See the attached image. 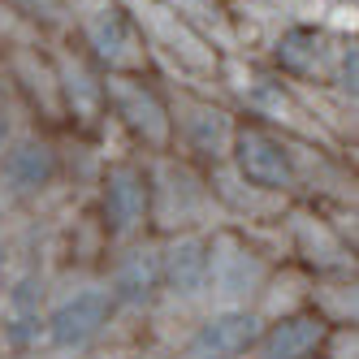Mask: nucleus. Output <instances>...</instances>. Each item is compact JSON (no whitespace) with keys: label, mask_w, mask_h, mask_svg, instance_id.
I'll use <instances>...</instances> for the list:
<instances>
[{"label":"nucleus","mask_w":359,"mask_h":359,"mask_svg":"<svg viewBox=\"0 0 359 359\" xmlns=\"http://www.w3.org/2000/svg\"><path fill=\"white\" fill-rule=\"evenodd\" d=\"M208 269H212V260H208V247L203 243H177L169 255H161V281H169L182 294H191L208 277Z\"/></svg>","instance_id":"nucleus-10"},{"label":"nucleus","mask_w":359,"mask_h":359,"mask_svg":"<svg viewBox=\"0 0 359 359\" xmlns=\"http://www.w3.org/2000/svg\"><path fill=\"white\" fill-rule=\"evenodd\" d=\"M104 95H109V104L126 117V126H130L135 135H143L156 147L169 139V113L143 83H135V79H104Z\"/></svg>","instance_id":"nucleus-6"},{"label":"nucleus","mask_w":359,"mask_h":359,"mask_svg":"<svg viewBox=\"0 0 359 359\" xmlns=\"http://www.w3.org/2000/svg\"><path fill=\"white\" fill-rule=\"evenodd\" d=\"M147 217V177L135 165H113L104 177V225L113 238H130Z\"/></svg>","instance_id":"nucleus-5"},{"label":"nucleus","mask_w":359,"mask_h":359,"mask_svg":"<svg viewBox=\"0 0 359 359\" xmlns=\"http://www.w3.org/2000/svg\"><path fill=\"white\" fill-rule=\"evenodd\" d=\"M5 139H9V117L0 113V147H5Z\"/></svg>","instance_id":"nucleus-12"},{"label":"nucleus","mask_w":359,"mask_h":359,"mask_svg":"<svg viewBox=\"0 0 359 359\" xmlns=\"http://www.w3.org/2000/svg\"><path fill=\"white\" fill-rule=\"evenodd\" d=\"M229 151H234V165L251 187L260 191H290L294 187V165L290 151L281 139H273L260 126H243V130L229 135Z\"/></svg>","instance_id":"nucleus-1"},{"label":"nucleus","mask_w":359,"mask_h":359,"mask_svg":"<svg viewBox=\"0 0 359 359\" xmlns=\"http://www.w3.org/2000/svg\"><path fill=\"white\" fill-rule=\"evenodd\" d=\"M57 173V151L53 143L43 139H22L5 151V161H0V182H5L9 195H39L48 182H53Z\"/></svg>","instance_id":"nucleus-7"},{"label":"nucleus","mask_w":359,"mask_h":359,"mask_svg":"<svg viewBox=\"0 0 359 359\" xmlns=\"http://www.w3.org/2000/svg\"><path fill=\"white\" fill-rule=\"evenodd\" d=\"M342 87L355 91V48H346V53H342Z\"/></svg>","instance_id":"nucleus-11"},{"label":"nucleus","mask_w":359,"mask_h":359,"mask_svg":"<svg viewBox=\"0 0 359 359\" xmlns=\"http://www.w3.org/2000/svg\"><path fill=\"white\" fill-rule=\"evenodd\" d=\"M156 286H165L161 281V255L156 251H135V255H126L117 264L109 299L113 303H147Z\"/></svg>","instance_id":"nucleus-8"},{"label":"nucleus","mask_w":359,"mask_h":359,"mask_svg":"<svg viewBox=\"0 0 359 359\" xmlns=\"http://www.w3.org/2000/svg\"><path fill=\"white\" fill-rule=\"evenodd\" d=\"M260 338V320L251 312H217L187 342V359H238Z\"/></svg>","instance_id":"nucleus-4"},{"label":"nucleus","mask_w":359,"mask_h":359,"mask_svg":"<svg viewBox=\"0 0 359 359\" xmlns=\"http://www.w3.org/2000/svg\"><path fill=\"white\" fill-rule=\"evenodd\" d=\"M329 342V325L316 312H290L260 329L255 355L260 359H316Z\"/></svg>","instance_id":"nucleus-3"},{"label":"nucleus","mask_w":359,"mask_h":359,"mask_svg":"<svg viewBox=\"0 0 359 359\" xmlns=\"http://www.w3.org/2000/svg\"><path fill=\"white\" fill-rule=\"evenodd\" d=\"M113 307L117 303L109 299V290H79L43 316V333L57 351H79L104 333V325L113 320Z\"/></svg>","instance_id":"nucleus-2"},{"label":"nucleus","mask_w":359,"mask_h":359,"mask_svg":"<svg viewBox=\"0 0 359 359\" xmlns=\"http://www.w3.org/2000/svg\"><path fill=\"white\" fill-rule=\"evenodd\" d=\"M87 39H91V48L104 61H113V65H121V61H130V43H135V35H130V22H126L113 5L109 9H100V13H87Z\"/></svg>","instance_id":"nucleus-9"}]
</instances>
